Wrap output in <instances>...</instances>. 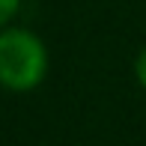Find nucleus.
Returning a JSON list of instances; mask_svg holds the SVG:
<instances>
[{
    "label": "nucleus",
    "mask_w": 146,
    "mask_h": 146,
    "mask_svg": "<svg viewBox=\"0 0 146 146\" xmlns=\"http://www.w3.org/2000/svg\"><path fill=\"white\" fill-rule=\"evenodd\" d=\"M48 75V48L24 27H0V87L30 92Z\"/></svg>",
    "instance_id": "1"
},
{
    "label": "nucleus",
    "mask_w": 146,
    "mask_h": 146,
    "mask_svg": "<svg viewBox=\"0 0 146 146\" xmlns=\"http://www.w3.org/2000/svg\"><path fill=\"white\" fill-rule=\"evenodd\" d=\"M18 9H21V0H0V27H6Z\"/></svg>",
    "instance_id": "2"
},
{
    "label": "nucleus",
    "mask_w": 146,
    "mask_h": 146,
    "mask_svg": "<svg viewBox=\"0 0 146 146\" xmlns=\"http://www.w3.org/2000/svg\"><path fill=\"white\" fill-rule=\"evenodd\" d=\"M134 78H137V84L146 90V48L137 54V60H134Z\"/></svg>",
    "instance_id": "3"
}]
</instances>
